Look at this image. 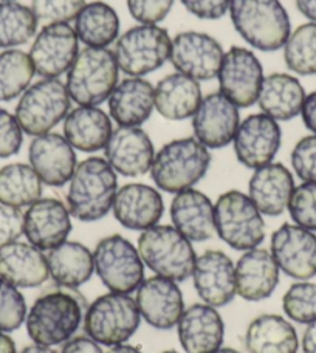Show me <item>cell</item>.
Returning <instances> with one entry per match:
<instances>
[{
	"instance_id": "obj_50",
	"label": "cell",
	"mask_w": 316,
	"mask_h": 353,
	"mask_svg": "<svg viewBox=\"0 0 316 353\" xmlns=\"http://www.w3.org/2000/svg\"><path fill=\"white\" fill-rule=\"evenodd\" d=\"M302 123H304L306 128L316 135V90L308 93L304 101V105H302L301 110Z\"/></svg>"
},
{
	"instance_id": "obj_47",
	"label": "cell",
	"mask_w": 316,
	"mask_h": 353,
	"mask_svg": "<svg viewBox=\"0 0 316 353\" xmlns=\"http://www.w3.org/2000/svg\"><path fill=\"white\" fill-rule=\"evenodd\" d=\"M23 234V212L0 203V247L16 242Z\"/></svg>"
},
{
	"instance_id": "obj_56",
	"label": "cell",
	"mask_w": 316,
	"mask_h": 353,
	"mask_svg": "<svg viewBox=\"0 0 316 353\" xmlns=\"http://www.w3.org/2000/svg\"><path fill=\"white\" fill-rule=\"evenodd\" d=\"M213 353H240V352L236 350V349H231V347H220V349H217L216 352H213Z\"/></svg>"
},
{
	"instance_id": "obj_35",
	"label": "cell",
	"mask_w": 316,
	"mask_h": 353,
	"mask_svg": "<svg viewBox=\"0 0 316 353\" xmlns=\"http://www.w3.org/2000/svg\"><path fill=\"white\" fill-rule=\"evenodd\" d=\"M75 31L79 42L86 47L107 48L115 43L119 36V17L113 6L95 0L86 3L75 19Z\"/></svg>"
},
{
	"instance_id": "obj_1",
	"label": "cell",
	"mask_w": 316,
	"mask_h": 353,
	"mask_svg": "<svg viewBox=\"0 0 316 353\" xmlns=\"http://www.w3.org/2000/svg\"><path fill=\"white\" fill-rule=\"evenodd\" d=\"M117 175L103 157H88L78 163L66 195L72 217L87 223L104 219L118 191Z\"/></svg>"
},
{
	"instance_id": "obj_7",
	"label": "cell",
	"mask_w": 316,
	"mask_h": 353,
	"mask_svg": "<svg viewBox=\"0 0 316 353\" xmlns=\"http://www.w3.org/2000/svg\"><path fill=\"white\" fill-rule=\"evenodd\" d=\"M172 39L160 25H135L118 36L113 56L126 77L143 78L169 61Z\"/></svg>"
},
{
	"instance_id": "obj_5",
	"label": "cell",
	"mask_w": 316,
	"mask_h": 353,
	"mask_svg": "<svg viewBox=\"0 0 316 353\" xmlns=\"http://www.w3.org/2000/svg\"><path fill=\"white\" fill-rule=\"evenodd\" d=\"M137 248L144 267L154 271L155 276L175 282H185L192 276L197 261L192 242L172 225L158 223L143 231Z\"/></svg>"
},
{
	"instance_id": "obj_22",
	"label": "cell",
	"mask_w": 316,
	"mask_h": 353,
	"mask_svg": "<svg viewBox=\"0 0 316 353\" xmlns=\"http://www.w3.org/2000/svg\"><path fill=\"white\" fill-rule=\"evenodd\" d=\"M154 157V143L141 128L118 125L104 148V159L113 171L129 179L148 174Z\"/></svg>"
},
{
	"instance_id": "obj_43",
	"label": "cell",
	"mask_w": 316,
	"mask_h": 353,
	"mask_svg": "<svg viewBox=\"0 0 316 353\" xmlns=\"http://www.w3.org/2000/svg\"><path fill=\"white\" fill-rule=\"evenodd\" d=\"M86 0H31V11L43 25L68 23L86 6Z\"/></svg>"
},
{
	"instance_id": "obj_27",
	"label": "cell",
	"mask_w": 316,
	"mask_h": 353,
	"mask_svg": "<svg viewBox=\"0 0 316 353\" xmlns=\"http://www.w3.org/2000/svg\"><path fill=\"white\" fill-rule=\"evenodd\" d=\"M109 115L123 128H140L155 109V87L143 78L128 77L113 88L109 99Z\"/></svg>"
},
{
	"instance_id": "obj_11",
	"label": "cell",
	"mask_w": 316,
	"mask_h": 353,
	"mask_svg": "<svg viewBox=\"0 0 316 353\" xmlns=\"http://www.w3.org/2000/svg\"><path fill=\"white\" fill-rule=\"evenodd\" d=\"M93 263L109 292L130 294L144 281V263L138 248L121 234L101 239L93 250Z\"/></svg>"
},
{
	"instance_id": "obj_23",
	"label": "cell",
	"mask_w": 316,
	"mask_h": 353,
	"mask_svg": "<svg viewBox=\"0 0 316 353\" xmlns=\"http://www.w3.org/2000/svg\"><path fill=\"white\" fill-rule=\"evenodd\" d=\"M112 212L126 230L143 232L160 223L164 212L163 197L154 186L128 183L118 188Z\"/></svg>"
},
{
	"instance_id": "obj_38",
	"label": "cell",
	"mask_w": 316,
	"mask_h": 353,
	"mask_svg": "<svg viewBox=\"0 0 316 353\" xmlns=\"http://www.w3.org/2000/svg\"><path fill=\"white\" fill-rule=\"evenodd\" d=\"M34 67L28 53L17 48L0 53V103L16 99L31 85Z\"/></svg>"
},
{
	"instance_id": "obj_17",
	"label": "cell",
	"mask_w": 316,
	"mask_h": 353,
	"mask_svg": "<svg viewBox=\"0 0 316 353\" xmlns=\"http://www.w3.org/2000/svg\"><path fill=\"white\" fill-rule=\"evenodd\" d=\"M135 302L141 318L157 330L174 329L185 312L179 283L161 276L144 279L135 290Z\"/></svg>"
},
{
	"instance_id": "obj_36",
	"label": "cell",
	"mask_w": 316,
	"mask_h": 353,
	"mask_svg": "<svg viewBox=\"0 0 316 353\" xmlns=\"http://www.w3.org/2000/svg\"><path fill=\"white\" fill-rule=\"evenodd\" d=\"M43 183L34 169L25 163H10L0 169V203L28 208L42 199Z\"/></svg>"
},
{
	"instance_id": "obj_40",
	"label": "cell",
	"mask_w": 316,
	"mask_h": 353,
	"mask_svg": "<svg viewBox=\"0 0 316 353\" xmlns=\"http://www.w3.org/2000/svg\"><path fill=\"white\" fill-rule=\"evenodd\" d=\"M282 310L286 316L298 324H312L316 321V283L298 281L282 296Z\"/></svg>"
},
{
	"instance_id": "obj_54",
	"label": "cell",
	"mask_w": 316,
	"mask_h": 353,
	"mask_svg": "<svg viewBox=\"0 0 316 353\" xmlns=\"http://www.w3.org/2000/svg\"><path fill=\"white\" fill-rule=\"evenodd\" d=\"M106 353H143L140 349L135 347V345L130 344H118V345H112V347L107 350Z\"/></svg>"
},
{
	"instance_id": "obj_20",
	"label": "cell",
	"mask_w": 316,
	"mask_h": 353,
	"mask_svg": "<svg viewBox=\"0 0 316 353\" xmlns=\"http://www.w3.org/2000/svg\"><path fill=\"white\" fill-rule=\"evenodd\" d=\"M28 161L43 185L52 188L68 185L78 166L72 144L64 135L55 132L33 138L28 148Z\"/></svg>"
},
{
	"instance_id": "obj_45",
	"label": "cell",
	"mask_w": 316,
	"mask_h": 353,
	"mask_svg": "<svg viewBox=\"0 0 316 353\" xmlns=\"http://www.w3.org/2000/svg\"><path fill=\"white\" fill-rule=\"evenodd\" d=\"M23 144V130L16 117L0 107V159H10L21 152Z\"/></svg>"
},
{
	"instance_id": "obj_16",
	"label": "cell",
	"mask_w": 316,
	"mask_h": 353,
	"mask_svg": "<svg viewBox=\"0 0 316 353\" xmlns=\"http://www.w3.org/2000/svg\"><path fill=\"white\" fill-rule=\"evenodd\" d=\"M281 144L282 130L279 123L262 112L253 113L240 121L233 140L237 161L253 171L273 161Z\"/></svg>"
},
{
	"instance_id": "obj_29",
	"label": "cell",
	"mask_w": 316,
	"mask_h": 353,
	"mask_svg": "<svg viewBox=\"0 0 316 353\" xmlns=\"http://www.w3.org/2000/svg\"><path fill=\"white\" fill-rule=\"evenodd\" d=\"M0 277L17 288H37L50 277L47 256L30 242L0 247Z\"/></svg>"
},
{
	"instance_id": "obj_21",
	"label": "cell",
	"mask_w": 316,
	"mask_h": 353,
	"mask_svg": "<svg viewBox=\"0 0 316 353\" xmlns=\"http://www.w3.org/2000/svg\"><path fill=\"white\" fill-rule=\"evenodd\" d=\"M72 228V214L58 199H39L23 212V236L42 251L66 242Z\"/></svg>"
},
{
	"instance_id": "obj_48",
	"label": "cell",
	"mask_w": 316,
	"mask_h": 353,
	"mask_svg": "<svg viewBox=\"0 0 316 353\" xmlns=\"http://www.w3.org/2000/svg\"><path fill=\"white\" fill-rule=\"evenodd\" d=\"M188 12L204 21H217L230 10L231 0H180Z\"/></svg>"
},
{
	"instance_id": "obj_24",
	"label": "cell",
	"mask_w": 316,
	"mask_h": 353,
	"mask_svg": "<svg viewBox=\"0 0 316 353\" xmlns=\"http://www.w3.org/2000/svg\"><path fill=\"white\" fill-rule=\"evenodd\" d=\"M177 335L186 353H213L222 347L225 323L217 308L194 304L183 312L177 324Z\"/></svg>"
},
{
	"instance_id": "obj_42",
	"label": "cell",
	"mask_w": 316,
	"mask_h": 353,
	"mask_svg": "<svg viewBox=\"0 0 316 353\" xmlns=\"http://www.w3.org/2000/svg\"><path fill=\"white\" fill-rule=\"evenodd\" d=\"M287 210L295 225L316 232V183L295 186Z\"/></svg>"
},
{
	"instance_id": "obj_6",
	"label": "cell",
	"mask_w": 316,
	"mask_h": 353,
	"mask_svg": "<svg viewBox=\"0 0 316 353\" xmlns=\"http://www.w3.org/2000/svg\"><path fill=\"white\" fill-rule=\"evenodd\" d=\"M119 79V68L109 48L86 47L67 72L66 87L78 105L99 107L109 99Z\"/></svg>"
},
{
	"instance_id": "obj_44",
	"label": "cell",
	"mask_w": 316,
	"mask_h": 353,
	"mask_svg": "<svg viewBox=\"0 0 316 353\" xmlns=\"http://www.w3.org/2000/svg\"><path fill=\"white\" fill-rule=\"evenodd\" d=\"M290 161L302 183H316V135L302 137L295 144Z\"/></svg>"
},
{
	"instance_id": "obj_58",
	"label": "cell",
	"mask_w": 316,
	"mask_h": 353,
	"mask_svg": "<svg viewBox=\"0 0 316 353\" xmlns=\"http://www.w3.org/2000/svg\"><path fill=\"white\" fill-rule=\"evenodd\" d=\"M0 2H10V0H0Z\"/></svg>"
},
{
	"instance_id": "obj_31",
	"label": "cell",
	"mask_w": 316,
	"mask_h": 353,
	"mask_svg": "<svg viewBox=\"0 0 316 353\" xmlns=\"http://www.w3.org/2000/svg\"><path fill=\"white\" fill-rule=\"evenodd\" d=\"M306 90L298 78L288 73H270L264 77L257 104L262 113L276 121H290L301 115Z\"/></svg>"
},
{
	"instance_id": "obj_52",
	"label": "cell",
	"mask_w": 316,
	"mask_h": 353,
	"mask_svg": "<svg viewBox=\"0 0 316 353\" xmlns=\"http://www.w3.org/2000/svg\"><path fill=\"white\" fill-rule=\"evenodd\" d=\"M295 3L302 16L316 23V0H295Z\"/></svg>"
},
{
	"instance_id": "obj_30",
	"label": "cell",
	"mask_w": 316,
	"mask_h": 353,
	"mask_svg": "<svg viewBox=\"0 0 316 353\" xmlns=\"http://www.w3.org/2000/svg\"><path fill=\"white\" fill-rule=\"evenodd\" d=\"M113 134L109 113L99 107L78 105L64 119V137L75 150L93 154L104 150Z\"/></svg>"
},
{
	"instance_id": "obj_2",
	"label": "cell",
	"mask_w": 316,
	"mask_h": 353,
	"mask_svg": "<svg viewBox=\"0 0 316 353\" xmlns=\"http://www.w3.org/2000/svg\"><path fill=\"white\" fill-rule=\"evenodd\" d=\"M210 166V149L194 137H186L164 144L155 154L149 172L157 189L175 195L197 185Z\"/></svg>"
},
{
	"instance_id": "obj_49",
	"label": "cell",
	"mask_w": 316,
	"mask_h": 353,
	"mask_svg": "<svg viewBox=\"0 0 316 353\" xmlns=\"http://www.w3.org/2000/svg\"><path fill=\"white\" fill-rule=\"evenodd\" d=\"M61 353H103L101 344L93 341L90 336H75L64 343Z\"/></svg>"
},
{
	"instance_id": "obj_28",
	"label": "cell",
	"mask_w": 316,
	"mask_h": 353,
	"mask_svg": "<svg viewBox=\"0 0 316 353\" xmlns=\"http://www.w3.org/2000/svg\"><path fill=\"white\" fill-rule=\"evenodd\" d=\"M281 270L268 250L244 251L236 262V288L240 298L259 302L270 298L279 283Z\"/></svg>"
},
{
	"instance_id": "obj_25",
	"label": "cell",
	"mask_w": 316,
	"mask_h": 353,
	"mask_svg": "<svg viewBox=\"0 0 316 353\" xmlns=\"http://www.w3.org/2000/svg\"><path fill=\"white\" fill-rule=\"evenodd\" d=\"M169 216L174 228L191 242H206L216 234L214 203L208 195L194 188L174 195Z\"/></svg>"
},
{
	"instance_id": "obj_57",
	"label": "cell",
	"mask_w": 316,
	"mask_h": 353,
	"mask_svg": "<svg viewBox=\"0 0 316 353\" xmlns=\"http://www.w3.org/2000/svg\"><path fill=\"white\" fill-rule=\"evenodd\" d=\"M161 353H180V352H177V350H164Z\"/></svg>"
},
{
	"instance_id": "obj_19",
	"label": "cell",
	"mask_w": 316,
	"mask_h": 353,
	"mask_svg": "<svg viewBox=\"0 0 316 353\" xmlns=\"http://www.w3.org/2000/svg\"><path fill=\"white\" fill-rule=\"evenodd\" d=\"M192 283L204 304L225 307L236 298V263L220 250H208L195 261Z\"/></svg>"
},
{
	"instance_id": "obj_46",
	"label": "cell",
	"mask_w": 316,
	"mask_h": 353,
	"mask_svg": "<svg viewBox=\"0 0 316 353\" xmlns=\"http://www.w3.org/2000/svg\"><path fill=\"white\" fill-rule=\"evenodd\" d=\"M174 0H128V10L137 22L157 25L172 10Z\"/></svg>"
},
{
	"instance_id": "obj_3",
	"label": "cell",
	"mask_w": 316,
	"mask_h": 353,
	"mask_svg": "<svg viewBox=\"0 0 316 353\" xmlns=\"http://www.w3.org/2000/svg\"><path fill=\"white\" fill-rule=\"evenodd\" d=\"M228 12L239 36L259 52H277L292 33L288 12L279 0H231Z\"/></svg>"
},
{
	"instance_id": "obj_51",
	"label": "cell",
	"mask_w": 316,
	"mask_h": 353,
	"mask_svg": "<svg viewBox=\"0 0 316 353\" xmlns=\"http://www.w3.org/2000/svg\"><path fill=\"white\" fill-rule=\"evenodd\" d=\"M302 352L304 353H316V321L306 327L301 339Z\"/></svg>"
},
{
	"instance_id": "obj_12",
	"label": "cell",
	"mask_w": 316,
	"mask_h": 353,
	"mask_svg": "<svg viewBox=\"0 0 316 353\" xmlns=\"http://www.w3.org/2000/svg\"><path fill=\"white\" fill-rule=\"evenodd\" d=\"M224 54L222 43L211 34L181 31L174 36L169 61L177 72L200 83L217 78Z\"/></svg>"
},
{
	"instance_id": "obj_8",
	"label": "cell",
	"mask_w": 316,
	"mask_h": 353,
	"mask_svg": "<svg viewBox=\"0 0 316 353\" xmlns=\"http://www.w3.org/2000/svg\"><path fill=\"white\" fill-rule=\"evenodd\" d=\"M216 234L236 251L257 248L265 241V220L248 195L231 189L214 203Z\"/></svg>"
},
{
	"instance_id": "obj_15",
	"label": "cell",
	"mask_w": 316,
	"mask_h": 353,
	"mask_svg": "<svg viewBox=\"0 0 316 353\" xmlns=\"http://www.w3.org/2000/svg\"><path fill=\"white\" fill-rule=\"evenodd\" d=\"M270 253L284 274L296 281L316 276V234L295 223H284L271 234Z\"/></svg>"
},
{
	"instance_id": "obj_33",
	"label": "cell",
	"mask_w": 316,
	"mask_h": 353,
	"mask_svg": "<svg viewBox=\"0 0 316 353\" xmlns=\"http://www.w3.org/2000/svg\"><path fill=\"white\" fill-rule=\"evenodd\" d=\"M248 353H296L299 338L293 324L279 314H261L245 332Z\"/></svg>"
},
{
	"instance_id": "obj_18",
	"label": "cell",
	"mask_w": 316,
	"mask_h": 353,
	"mask_svg": "<svg viewBox=\"0 0 316 353\" xmlns=\"http://www.w3.org/2000/svg\"><path fill=\"white\" fill-rule=\"evenodd\" d=\"M239 124V107L220 92L201 98L192 115L194 138L208 149H222L231 144Z\"/></svg>"
},
{
	"instance_id": "obj_34",
	"label": "cell",
	"mask_w": 316,
	"mask_h": 353,
	"mask_svg": "<svg viewBox=\"0 0 316 353\" xmlns=\"http://www.w3.org/2000/svg\"><path fill=\"white\" fill-rule=\"evenodd\" d=\"M47 262L50 277L56 285L64 288H79L95 273L93 251L75 241H66L50 250Z\"/></svg>"
},
{
	"instance_id": "obj_39",
	"label": "cell",
	"mask_w": 316,
	"mask_h": 353,
	"mask_svg": "<svg viewBox=\"0 0 316 353\" xmlns=\"http://www.w3.org/2000/svg\"><path fill=\"white\" fill-rule=\"evenodd\" d=\"M284 48V61L292 73L299 77L316 74V23H302L288 36Z\"/></svg>"
},
{
	"instance_id": "obj_55",
	"label": "cell",
	"mask_w": 316,
	"mask_h": 353,
	"mask_svg": "<svg viewBox=\"0 0 316 353\" xmlns=\"http://www.w3.org/2000/svg\"><path fill=\"white\" fill-rule=\"evenodd\" d=\"M19 353H58L55 352L52 347H46V345H39V344H31L23 347Z\"/></svg>"
},
{
	"instance_id": "obj_32",
	"label": "cell",
	"mask_w": 316,
	"mask_h": 353,
	"mask_svg": "<svg viewBox=\"0 0 316 353\" xmlns=\"http://www.w3.org/2000/svg\"><path fill=\"white\" fill-rule=\"evenodd\" d=\"M199 81L183 73H170L155 85V110L169 121L192 118L201 101Z\"/></svg>"
},
{
	"instance_id": "obj_26",
	"label": "cell",
	"mask_w": 316,
	"mask_h": 353,
	"mask_svg": "<svg viewBox=\"0 0 316 353\" xmlns=\"http://www.w3.org/2000/svg\"><path fill=\"white\" fill-rule=\"evenodd\" d=\"M295 191V179L282 163L271 161L255 169L248 181V197L262 216L279 217L287 211Z\"/></svg>"
},
{
	"instance_id": "obj_4",
	"label": "cell",
	"mask_w": 316,
	"mask_h": 353,
	"mask_svg": "<svg viewBox=\"0 0 316 353\" xmlns=\"http://www.w3.org/2000/svg\"><path fill=\"white\" fill-rule=\"evenodd\" d=\"M84 319L81 301L68 292H48L34 301L27 312L25 327L31 341L46 347L64 344L73 338Z\"/></svg>"
},
{
	"instance_id": "obj_9",
	"label": "cell",
	"mask_w": 316,
	"mask_h": 353,
	"mask_svg": "<svg viewBox=\"0 0 316 353\" xmlns=\"http://www.w3.org/2000/svg\"><path fill=\"white\" fill-rule=\"evenodd\" d=\"M84 332L101 345L128 343L141 323L137 302L130 294L106 293L95 299L84 313Z\"/></svg>"
},
{
	"instance_id": "obj_41",
	"label": "cell",
	"mask_w": 316,
	"mask_h": 353,
	"mask_svg": "<svg viewBox=\"0 0 316 353\" xmlns=\"http://www.w3.org/2000/svg\"><path fill=\"white\" fill-rule=\"evenodd\" d=\"M27 302L19 288L0 277V332L11 333L25 323Z\"/></svg>"
},
{
	"instance_id": "obj_13",
	"label": "cell",
	"mask_w": 316,
	"mask_h": 353,
	"mask_svg": "<svg viewBox=\"0 0 316 353\" xmlns=\"http://www.w3.org/2000/svg\"><path fill=\"white\" fill-rule=\"evenodd\" d=\"M219 92L239 109L257 103L264 81V68L257 56L245 47H231L224 54L217 73Z\"/></svg>"
},
{
	"instance_id": "obj_53",
	"label": "cell",
	"mask_w": 316,
	"mask_h": 353,
	"mask_svg": "<svg viewBox=\"0 0 316 353\" xmlns=\"http://www.w3.org/2000/svg\"><path fill=\"white\" fill-rule=\"evenodd\" d=\"M0 353H17L12 338L0 332Z\"/></svg>"
},
{
	"instance_id": "obj_37",
	"label": "cell",
	"mask_w": 316,
	"mask_h": 353,
	"mask_svg": "<svg viewBox=\"0 0 316 353\" xmlns=\"http://www.w3.org/2000/svg\"><path fill=\"white\" fill-rule=\"evenodd\" d=\"M37 19L30 6L10 0L0 2V48H16L33 39Z\"/></svg>"
},
{
	"instance_id": "obj_14",
	"label": "cell",
	"mask_w": 316,
	"mask_h": 353,
	"mask_svg": "<svg viewBox=\"0 0 316 353\" xmlns=\"http://www.w3.org/2000/svg\"><path fill=\"white\" fill-rule=\"evenodd\" d=\"M79 53L77 31L68 23L43 25L30 48V59L36 74L46 79H58L70 70Z\"/></svg>"
},
{
	"instance_id": "obj_10",
	"label": "cell",
	"mask_w": 316,
	"mask_h": 353,
	"mask_svg": "<svg viewBox=\"0 0 316 353\" xmlns=\"http://www.w3.org/2000/svg\"><path fill=\"white\" fill-rule=\"evenodd\" d=\"M70 105V94L62 81L42 78L21 94L14 117L23 134L34 138L48 134L64 121Z\"/></svg>"
}]
</instances>
